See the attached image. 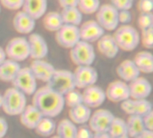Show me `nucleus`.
Wrapping results in <instances>:
<instances>
[{"instance_id": "39448f33", "label": "nucleus", "mask_w": 153, "mask_h": 138, "mask_svg": "<svg viewBox=\"0 0 153 138\" xmlns=\"http://www.w3.org/2000/svg\"><path fill=\"white\" fill-rule=\"evenodd\" d=\"M47 85L62 95H65L67 92L76 88L73 72L64 69H56L51 78L47 83Z\"/></svg>"}, {"instance_id": "79ce46f5", "label": "nucleus", "mask_w": 153, "mask_h": 138, "mask_svg": "<svg viewBox=\"0 0 153 138\" xmlns=\"http://www.w3.org/2000/svg\"><path fill=\"white\" fill-rule=\"evenodd\" d=\"M143 121L145 129L153 131V111L151 110L144 116H143Z\"/></svg>"}, {"instance_id": "f3484780", "label": "nucleus", "mask_w": 153, "mask_h": 138, "mask_svg": "<svg viewBox=\"0 0 153 138\" xmlns=\"http://www.w3.org/2000/svg\"><path fill=\"white\" fill-rule=\"evenodd\" d=\"M130 98L132 99H147L152 91L151 83L143 76H138L128 83Z\"/></svg>"}, {"instance_id": "b1692460", "label": "nucleus", "mask_w": 153, "mask_h": 138, "mask_svg": "<svg viewBox=\"0 0 153 138\" xmlns=\"http://www.w3.org/2000/svg\"><path fill=\"white\" fill-rule=\"evenodd\" d=\"M68 115L69 119L75 125H84L89 121L91 115V110L89 107L83 103H81L77 106L70 108Z\"/></svg>"}, {"instance_id": "a211bd4d", "label": "nucleus", "mask_w": 153, "mask_h": 138, "mask_svg": "<svg viewBox=\"0 0 153 138\" xmlns=\"http://www.w3.org/2000/svg\"><path fill=\"white\" fill-rule=\"evenodd\" d=\"M36 25V20L22 10L18 11L13 18V26L14 30L21 34L31 33Z\"/></svg>"}, {"instance_id": "6ab92c4d", "label": "nucleus", "mask_w": 153, "mask_h": 138, "mask_svg": "<svg viewBox=\"0 0 153 138\" xmlns=\"http://www.w3.org/2000/svg\"><path fill=\"white\" fill-rule=\"evenodd\" d=\"M30 69L37 80L44 83H48L49 81L56 70L53 65L44 59H33L30 66Z\"/></svg>"}, {"instance_id": "a19ab883", "label": "nucleus", "mask_w": 153, "mask_h": 138, "mask_svg": "<svg viewBox=\"0 0 153 138\" xmlns=\"http://www.w3.org/2000/svg\"><path fill=\"white\" fill-rule=\"evenodd\" d=\"M93 137V132L91 130V128L87 127H81L80 128H77L76 137L75 138H92Z\"/></svg>"}, {"instance_id": "c03bdc74", "label": "nucleus", "mask_w": 153, "mask_h": 138, "mask_svg": "<svg viewBox=\"0 0 153 138\" xmlns=\"http://www.w3.org/2000/svg\"><path fill=\"white\" fill-rule=\"evenodd\" d=\"M58 3L62 8L77 6L78 0H58Z\"/></svg>"}, {"instance_id": "f8f14e48", "label": "nucleus", "mask_w": 153, "mask_h": 138, "mask_svg": "<svg viewBox=\"0 0 153 138\" xmlns=\"http://www.w3.org/2000/svg\"><path fill=\"white\" fill-rule=\"evenodd\" d=\"M121 110L128 115L144 116L152 110V105L147 99L129 98L121 102Z\"/></svg>"}, {"instance_id": "ddd939ff", "label": "nucleus", "mask_w": 153, "mask_h": 138, "mask_svg": "<svg viewBox=\"0 0 153 138\" xmlns=\"http://www.w3.org/2000/svg\"><path fill=\"white\" fill-rule=\"evenodd\" d=\"M79 33L81 40L92 43L98 41L105 34V30L96 20H89L79 25Z\"/></svg>"}, {"instance_id": "e433bc0d", "label": "nucleus", "mask_w": 153, "mask_h": 138, "mask_svg": "<svg viewBox=\"0 0 153 138\" xmlns=\"http://www.w3.org/2000/svg\"><path fill=\"white\" fill-rule=\"evenodd\" d=\"M23 0H0V4L8 10L17 11L22 9Z\"/></svg>"}, {"instance_id": "de8ad7c7", "label": "nucleus", "mask_w": 153, "mask_h": 138, "mask_svg": "<svg viewBox=\"0 0 153 138\" xmlns=\"http://www.w3.org/2000/svg\"><path fill=\"white\" fill-rule=\"evenodd\" d=\"M6 58V55H5V52H4V49L0 47V64Z\"/></svg>"}, {"instance_id": "423d86ee", "label": "nucleus", "mask_w": 153, "mask_h": 138, "mask_svg": "<svg viewBox=\"0 0 153 138\" xmlns=\"http://www.w3.org/2000/svg\"><path fill=\"white\" fill-rule=\"evenodd\" d=\"M6 58L16 62H22L30 57V47L28 40L23 37H15L8 41L4 48Z\"/></svg>"}, {"instance_id": "2eb2a0df", "label": "nucleus", "mask_w": 153, "mask_h": 138, "mask_svg": "<svg viewBox=\"0 0 153 138\" xmlns=\"http://www.w3.org/2000/svg\"><path fill=\"white\" fill-rule=\"evenodd\" d=\"M82 95V103L90 109L99 108L105 102L107 99L105 91L95 84L84 88Z\"/></svg>"}, {"instance_id": "2f4dec72", "label": "nucleus", "mask_w": 153, "mask_h": 138, "mask_svg": "<svg viewBox=\"0 0 153 138\" xmlns=\"http://www.w3.org/2000/svg\"><path fill=\"white\" fill-rule=\"evenodd\" d=\"M108 133L111 138H118L127 135L126 121L121 118L115 117L109 126Z\"/></svg>"}, {"instance_id": "1a4fd4ad", "label": "nucleus", "mask_w": 153, "mask_h": 138, "mask_svg": "<svg viewBox=\"0 0 153 138\" xmlns=\"http://www.w3.org/2000/svg\"><path fill=\"white\" fill-rule=\"evenodd\" d=\"M56 43L64 48H72L79 40V26L63 24L61 28L56 31Z\"/></svg>"}, {"instance_id": "0eeeda50", "label": "nucleus", "mask_w": 153, "mask_h": 138, "mask_svg": "<svg viewBox=\"0 0 153 138\" xmlns=\"http://www.w3.org/2000/svg\"><path fill=\"white\" fill-rule=\"evenodd\" d=\"M37 81L30 67H21L11 83L13 87L18 89L25 95H33L38 89Z\"/></svg>"}, {"instance_id": "4c0bfd02", "label": "nucleus", "mask_w": 153, "mask_h": 138, "mask_svg": "<svg viewBox=\"0 0 153 138\" xmlns=\"http://www.w3.org/2000/svg\"><path fill=\"white\" fill-rule=\"evenodd\" d=\"M134 0H111V4L117 10H130Z\"/></svg>"}, {"instance_id": "dca6fc26", "label": "nucleus", "mask_w": 153, "mask_h": 138, "mask_svg": "<svg viewBox=\"0 0 153 138\" xmlns=\"http://www.w3.org/2000/svg\"><path fill=\"white\" fill-rule=\"evenodd\" d=\"M27 40L30 47V57L32 59H44L48 56V46L40 34L31 32Z\"/></svg>"}, {"instance_id": "7c9ffc66", "label": "nucleus", "mask_w": 153, "mask_h": 138, "mask_svg": "<svg viewBox=\"0 0 153 138\" xmlns=\"http://www.w3.org/2000/svg\"><path fill=\"white\" fill-rule=\"evenodd\" d=\"M64 24L60 13L58 12H48L43 16L44 28L51 32H56Z\"/></svg>"}, {"instance_id": "8fccbe9b", "label": "nucleus", "mask_w": 153, "mask_h": 138, "mask_svg": "<svg viewBox=\"0 0 153 138\" xmlns=\"http://www.w3.org/2000/svg\"><path fill=\"white\" fill-rule=\"evenodd\" d=\"M118 138H130L127 135H126V136H123V137H118Z\"/></svg>"}, {"instance_id": "37998d69", "label": "nucleus", "mask_w": 153, "mask_h": 138, "mask_svg": "<svg viewBox=\"0 0 153 138\" xmlns=\"http://www.w3.org/2000/svg\"><path fill=\"white\" fill-rule=\"evenodd\" d=\"M8 123L5 119L0 117V138H4L8 131Z\"/></svg>"}, {"instance_id": "49530a36", "label": "nucleus", "mask_w": 153, "mask_h": 138, "mask_svg": "<svg viewBox=\"0 0 153 138\" xmlns=\"http://www.w3.org/2000/svg\"><path fill=\"white\" fill-rule=\"evenodd\" d=\"M92 138H111L108 132H102V133H93Z\"/></svg>"}, {"instance_id": "603ef678", "label": "nucleus", "mask_w": 153, "mask_h": 138, "mask_svg": "<svg viewBox=\"0 0 153 138\" xmlns=\"http://www.w3.org/2000/svg\"><path fill=\"white\" fill-rule=\"evenodd\" d=\"M0 13H1V4H0Z\"/></svg>"}, {"instance_id": "3c124183", "label": "nucleus", "mask_w": 153, "mask_h": 138, "mask_svg": "<svg viewBox=\"0 0 153 138\" xmlns=\"http://www.w3.org/2000/svg\"><path fill=\"white\" fill-rule=\"evenodd\" d=\"M50 138H60L59 137H57V136H51Z\"/></svg>"}, {"instance_id": "20e7f679", "label": "nucleus", "mask_w": 153, "mask_h": 138, "mask_svg": "<svg viewBox=\"0 0 153 138\" xmlns=\"http://www.w3.org/2000/svg\"><path fill=\"white\" fill-rule=\"evenodd\" d=\"M70 58L77 66H91L96 58L95 49L91 43L79 40L72 48H70Z\"/></svg>"}, {"instance_id": "9d476101", "label": "nucleus", "mask_w": 153, "mask_h": 138, "mask_svg": "<svg viewBox=\"0 0 153 138\" xmlns=\"http://www.w3.org/2000/svg\"><path fill=\"white\" fill-rule=\"evenodd\" d=\"M75 87L84 89L93 85L98 81V72L91 66H78L73 73Z\"/></svg>"}, {"instance_id": "7ed1b4c3", "label": "nucleus", "mask_w": 153, "mask_h": 138, "mask_svg": "<svg viewBox=\"0 0 153 138\" xmlns=\"http://www.w3.org/2000/svg\"><path fill=\"white\" fill-rule=\"evenodd\" d=\"M27 105L26 95L14 87L8 88L3 94L2 109L9 116H18Z\"/></svg>"}, {"instance_id": "f03ea898", "label": "nucleus", "mask_w": 153, "mask_h": 138, "mask_svg": "<svg viewBox=\"0 0 153 138\" xmlns=\"http://www.w3.org/2000/svg\"><path fill=\"white\" fill-rule=\"evenodd\" d=\"M113 37L119 49L125 51L134 50L141 42L140 33L134 27L129 24L118 26L115 30Z\"/></svg>"}, {"instance_id": "a878e982", "label": "nucleus", "mask_w": 153, "mask_h": 138, "mask_svg": "<svg viewBox=\"0 0 153 138\" xmlns=\"http://www.w3.org/2000/svg\"><path fill=\"white\" fill-rule=\"evenodd\" d=\"M134 62L141 73L152 74L153 72V57L150 51L144 50L137 53Z\"/></svg>"}, {"instance_id": "09e8293b", "label": "nucleus", "mask_w": 153, "mask_h": 138, "mask_svg": "<svg viewBox=\"0 0 153 138\" xmlns=\"http://www.w3.org/2000/svg\"><path fill=\"white\" fill-rule=\"evenodd\" d=\"M2 103H3V94L0 93V108L2 107Z\"/></svg>"}, {"instance_id": "ea45409f", "label": "nucleus", "mask_w": 153, "mask_h": 138, "mask_svg": "<svg viewBox=\"0 0 153 138\" xmlns=\"http://www.w3.org/2000/svg\"><path fill=\"white\" fill-rule=\"evenodd\" d=\"M132 13L130 10H119L118 11V22L122 24H128L132 21Z\"/></svg>"}, {"instance_id": "6e6552de", "label": "nucleus", "mask_w": 153, "mask_h": 138, "mask_svg": "<svg viewBox=\"0 0 153 138\" xmlns=\"http://www.w3.org/2000/svg\"><path fill=\"white\" fill-rule=\"evenodd\" d=\"M95 13L97 22L105 31H115L119 26L118 11L111 4L100 5Z\"/></svg>"}, {"instance_id": "5701e85b", "label": "nucleus", "mask_w": 153, "mask_h": 138, "mask_svg": "<svg viewBox=\"0 0 153 138\" xmlns=\"http://www.w3.org/2000/svg\"><path fill=\"white\" fill-rule=\"evenodd\" d=\"M117 74L122 81L129 83L140 76L141 72L137 68L134 60L126 59L117 67Z\"/></svg>"}, {"instance_id": "c85d7f7f", "label": "nucleus", "mask_w": 153, "mask_h": 138, "mask_svg": "<svg viewBox=\"0 0 153 138\" xmlns=\"http://www.w3.org/2000/svg\"><path fill=\"white\" fill-rule=\"evenodd\" d=\"M126 123L127 136L130 138L137 137L139 134H141L145 130L142 116L129 115Z\"/></svg>"}, {"instance_id": "f257e3e1", "label": "nucleus", "mask_w": 153, "mask_h": 138, "mask_svg": "<svg viewBox=\"0 0 153 138\" xmlns=\"http://www.w3.org/2000/svg\"><path fill=\"white\" fill-rule=\"evenodd\" d=\"M34 105L44 117L56 118L61 114L65 108L64 95L46 85L36 90L32 95Z\"/></svg>"}, {"instance_id": "393cba45", "label": "nucleus", "mask_w": 153, "mask_h": 138, "mask_svg": "<svg viewBox=\"0 0 153 138\" xmlns=\"http://www.w3.org/2000/svg\"><path fill=\"white\" fill-rule=\"evenodd\" d=\"M21 66L19 62L5 58L0 64V81L10 83L19 72Z\"/></svg>"}, {"instance_id": "473e14b6", "label": "nucleus", "mask_w": 153, "mask_h": 138, "mask_svg": "<svg viewBox=\"0 0 153 138\" xmlns=\"http://www.w3.org/2000/svg\"><path fill=\"white\" fill-rule=\"evenodd\" d=\"M100 5V0H78L77 8L83 14H92L97 12Z\"/></svg>"}, {"instance_id": "cd10ccee", "label": "nucleus", "mask_w": 153, "mask_h": 138, "mask_svg": "<svg viewBox=\"0 0 153 138\" xmlns=\"http://www.w3.org/2000/svg\"><path fill=\"white\" fill-rule=\"evenodd\" d=\"M56 133L60 138H75L77 127L69 119H64L56 125Z\"/></svg>"}, {"instance_id": "412c9836", "label": "nucleus", "mask_w": 153, "mask_h": 138, "mask_svg": "<svg viewBox=\"0 0 153 138\" xmlns=\"http://www.w3.org/2000/svg\"><path fill=\"white\" fill-rule=\"evenodd\" d=\"M22 10L38 20L43 17L48 10V0H23Z\"/></svg>"}, {"instance_id": "f704fd0d", "label": "nucleus", "mask_w": 153, "mask_h": 138, "mask_svg": "<svg viewBox=\"0 0 153 138\" xmlns=\"http://www.w3.org/2000/svg\"><path fill=\"white\" fill-rule=\"evenodd\" d=\"M140 41H142L144 48L152 49L153 47V28L142 30L140 35Z\"/></svg>"}, {"instance_id": "c756f323", "label": "nucleus", "mask_w": 153, "mask_h": 138, "mask_svg": "<svg viewBox=\"0 0 153 138\" xmlns=\"http://www.w3.org/2000/svg\"><path fill=\"white\" fill-rule=\"evenodd\" d=\"M56 122L53 120L52 118H48V117H43L34 130L36 131V134L42 137H49L54 135L56 132Z\"/></svg>"}, {"instance_id": "4be33fe9", "label": "nucleus", "mask_w": 153, "mask_h": 138, "mask_svg": "<svg viewBox=\"0 0 153 138\" xmlns=\"http://www.w3.org/2000/svg\"><path fill=\"white\" fill-rule=\"evenodd\" d=\"M97 47L100 54L108 58L116 57L119 52V48L117 47L113 35L111 34H104L97 41Z\"/></svg>"}, {"instance_id": "4468645a", "label": "nucleus", "mask_w": 153, "mask_h": 138, "mask_svg": "<svg viewBox=\"0 0 153 138\" xmlns=\"http://www.w3.org/2000/svg\"><path fill=\"white\" fill-rule=\"evenodd\" d=\"M106 98L112 102H122L130 98L128 83L122 80H116L110 83L106 91Z\"/></svg>"}, {"instance_id": "58836bf2", "label": "nucleus", "mask_w": 153, "mask_h": 138, "mask_svg": "<svg viewBox=\"0 0 153 138\" xmlns=\"http://www.w3.org/2000/svg\"><path fill=\"white\" fill-rule=\"evenodd\" d=\"M138 9L141 13H152L153 0H139Z\"/></svg>"}, {"instance_id": "bb28decb", "label": "nucleus", "mask_w": 153, "mask_h": 138, "mask_svg": "<svg viewBox=\"0 0 153 138\" xmlns=\"http://www.w3.org/2000/svg\"><path fill=\"white\" fill-rule=\"evenodd\" d=\"M60 15L65 24L79 26L82 21V13L77 8V6L62 8Z\"/></svg>"}, {"instance_id": "c9c22d12", "label": "nucleus", "mask_w": 153, "mask_h": 138, "mask_svg": "<svg viewBox=\"0 0 153 138\" xmlns=\"http://www.w3.org/2000/svg\"><path fill=\"white\" fill-rule=\"evenodd\" d=\"M138 25L141 30L153 28L152 13H141L138 18Z\"/></svg>"}, {"instance_id": "a18cd8bd", "label": "nucleus", "mask_w": 153, "mask_h": 138, "mask_svg": "<svg viewBox=\"0 0 153 138\" xmlns=\"http://www.w3.org/2000/svg\"><path fill=\"white\" fill-rule=\"evenodd\" d=\"M134 138H153V131L145 129L143 132H142L137 137H135Z\"/></svg>"}, {"instance_id": "72a5a7b5", "label": "nucleus", "mask_w": 153, "mask_h": 138, "mask_svg": "<svg viewBox=\"0 0 153 138\" xmlns=\"http://www.w3.org/2000/svg\"><path fill=\"white\" fill-rule=\"evenodd\" d=\"M64 101L65 105H66L69 108L77 106L81 103H82V92H80L78 90L73 89L69 92H67L64 95Z\"/></svg>"}, {"instance_id": "aec40b11", "label": "nucleus", "mask_w": 153, "mask_h": 138, "mask_svg": "<svg viewBox=\"0 0 153 138\" xmlns=\"http://www.w3.org/2000/svg\"><path fill=\"white\" fill-rule=\"evenodd\" d=\"M19 116L21 124L28 129H34L39 120L44 117L41 112L32 104L26 105Z\"/></svg>"}, {"instance_id": "9b49d317", "label": "nucleus", "mask_w": 153, "mask_h": 138, "mask_svg": "<svg viewBox=\"0 0 153 138\" xmlns=\"http://www.w3.org/2000/svg\"><path fill=\"white\" fill-rule=\"evenodd\" d=\"M114 118V114L108 110H97L91 115V118L88 121L89 127L93 133L108 132Z\"/></svg>"}]
</instances>
